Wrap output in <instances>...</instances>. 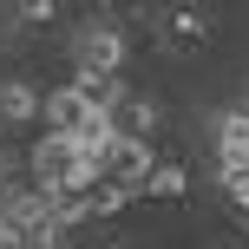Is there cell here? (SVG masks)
Returning <instances> with one entry per match:
<instances>
[{"mask_svg":"<svg viewBox=\"0 0 249 249\" xmlns=\"http://www.w3.org/2000/svg\"><path fill=\"white\" fill-rule=\"evenodd\" d=\"M151 171H158L151 138H118L112 158H105V177H112V184H124V190H138V197H144V177H151Z\"/></svg>","mask_w":249,"mask_h":249,"instance_id":"6da1fadb","label":"cell"},{"mask_svg":"<svg viewBox=\"0 0 249 249\" xmlns=\"http://www.w3.org/2000/svg\"><path fill=\"white\" fill-rule=\"evenodd\" d=\"M72 66H86V72H124V33L118 26H86L72 39Z\"/></svg>","mask_w":249,"mask_h":249,"instance_id":"7a4b0ae2","label":"cell"},{"mask_svg":"<svg viewBox=\"0 0 249 249\" xmlns=\"http://www.w3.org/2000/svg\"><path fill=\"white\" fill-rule=\"evenodd\" d=\"M210 138H216V164H249V112L243 105L210 112Z\"/></svg>","mask_w":249,"mask_h":249,"instance_id":"3957f363","label":"cell"},{"mask_svg":"<svg viewBox=\"0 0 249 249\" xmlns=\"http://www.w3.org/2000/svg\"><path fill=\"white\" fill-rule=\"evenodd\" d=\"M72 92H79V99L92 105V112H112V105H118L124 92H131V86H124L118 72H86V66H72Z\"/></svg>","mask_w":249,"mask_h":249,"instance_id":"277c9868","label":"cell"},{"mask_svg":"<svg viewBox=\"0 0 249 249\" xmlns=\"http://www.w3.org/2000/svg\"><path fill=\"white\" fill-rule=\"evenodd\" d=\"M39 105H46V92L26 86V79H7V86H0V124H33Z\"/></svg>","mask_w":249,"mask_h":249,"instance_id":"5b68a950","label":"cell"},{"mask_svg":"<svg viewBox=\"0 0 249 249\" xmlns=\"http://www.w3.org/2000/svg\"><path fill=\"white\" fill-rule=\"evenodd\" d=\"M92 105L79 99L72 86H53L46 92V105H39V118H46V131H79V118H86Z\"/></svg>","mask_w":249,"mask_h":249,"instance_id":"8992f818","label":"cell"},{"mask_svg":"<svg viewBox=\"0 0 249 249\" xmlns=\"http://www.w3.org/2000/svg\"><path fill=\"white\" fill-rule=\"evenodd\" d=\"M112 118H118L124 138H151V131H158V105H151L144 92H124V99L112 105Z\"/></svg>","mask_w":249,"mask_h":249,"instance_id":"52a82bcc","label":"cell"},{"mask_svg":"<svg viewBox=\"0 0 249 249\" xmlns=\"http://www.w3.org/2000/svg\"><path fill=\"white\" fill-rule=\"evenodd\" d=\"M190 190V171L184 164H158V171L144 177V197H184Z\"/></svg>","mask_w":249,"mask_h":249,"instance_id":"ba28073f","label":"cell"},{"mask_svg":"<svg viewBox=\"0 0 249 249\" xmlns=\"http://www.w3.org/2000/svg\"><path fill=\"white\" fill-rule=\"evenodd\" d=\"M164 33H171L177 46H197V39H203V13H190V7H171V13H164Z\"/></svg>","mask_w":249,"mask_h":249,"instance_id":"9c48e42d","label":"cell"},{"mask_svg":"<svg viewBox=\"0 0 249 249\" xmlns=\"http://www.w3.org/2000/svg\"><path fill=\"white\" fill-rule=\"evenodd\" d=\"M216 184H223V197L249 216V164H216Z\"/></svg>","mask_w":249,"mask_h":249,"instance_id":"30bf717a","label":"cell"},{"mask_svg":"<svg viewBox=\"0 0 249 249\" xmlns=\"http://www.w3.org/2000/svg\"><path fill=\"white\" fill-rule=\"evenodd\" d=\"M131 197H138V190H124V184H112V177H105V184L92 190V216H118Z\"/></svg>","mask_w":249,"mask_h":249,"instance_id":"8fae6325","label":"cell"},{"mask_svg":"<svg viewBox=\"0 0 249 249\" xmlns=\"http://www.w3.org/2000/svg\"><path fill=\"white\" fill-rule=\"evenodd\" d=\"M53 7L59 0H20V20H53Z\"/></svg>","mask_w":249,"mask_h":249,"instance_id":"7c38bea8","label":"cell"},{"mask_svg":"<svg viewBox=\"0 0 249 249\" xmlns=\"http://www.w3.org/2000/svg\"><path fill=\"white\" fill-rule=\"evenodd\" d=\"M0 249H26V230L20 223H0Z\"/></svg>","mask_w":249,"mask_h":249,"instance_id":"4fadbf2b","label":"cell"},{"mask_svg":"<svg viewBox=\"0 0 249 249\" xmlns=\"http://www.w3.org/2000/svg\"><path fill=\"white\" fill-rule=\"evenodd\" d=\"M7 184H13V164H7V158H0V190H7Z\"/></svg>","mask_w":249,"mask_h":249,"instance_id":"5bb4252c","label":"cell"},{"mask_svg":"<svg viewBox=\"0 0 249 249\" xmlns=\"http://www.w3.org/2000/svg\"><path fill=\"white\" fill-rule=\"evenodd\" d=\"M243 112H249V99H243Z\"/></svg>","mask_w":249,"mask_h":249,"instance_id":"9a60e30c","label":"cell"}]
</instances>
